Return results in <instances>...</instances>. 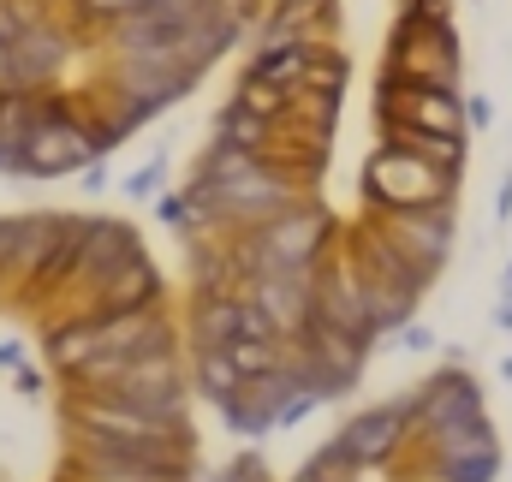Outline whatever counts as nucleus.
<instances>
[{"mask_svg": "<svg viewBox=\"0 0 512 482\" xmlns=\"http://www.w3.org/2000/svg\"><path fill=\"white\" fill-rule=\"evenodd\" d=\"M399 429H405V417H399V405H382V411H364V417H352L334 441L346 447V459L352 465H376L393 453V441H399Z\"/></svg>", "mask_w": 512, "mask_h": 482, "instance_id": "6", "label": "nucleus"}, {"mask_svg": "<svg viewBox=\"0 0 512 482\" xmlns=\"http://www.w3.org/2000/svg\"><path fill=\"white\" fill-rule=\"evenodd\" d=\"M18 161L24 167H42V173L78 167V161H90V137H78L72 125H30L24 143H18Z\"/></svg>", "mask_w": 512, "mask_h": 482, "instance_id": "7", "label": "nucleus"}, {"mask_svg": "<svg viewBox=\"0 0 512 482\" xmlns=\"http://www.w3.org/2000/svg\"><path fill=\"white\" fill-rule=\"evenodd\" d=\"M298 482H334V477H328V471H322V465L310 459V471H304V477H298Z\"/></svg>", "mask_w": 512, "mask_h": 482, "instance_id": "18", "label": "nucleus"}, {"mask_svg": "<svg viewBox=\"0 0 512 482\" xmlns=\"http://www.w3.org/2000/svg\"><path fill=\"white\" fill-rule=\"evenodd\" d=\"M0 78H6V42H0Z\"/></svg>", "mask_w": 512, "mask_h": 482, "instance_id": "20", "label": "nucleus"}, {"mask_svg": "<svg viewBox=\"0 0 512 482\" xmlns=\"http://www.w3.org/2000/svg\"><path fill=\"white\" fill-rule=\"evenodd\" d=\"M483 417V393L465 381V375H435L429 393H423V429L441 435V429H459V423H477Z\"/></svg>", "mask_w": 512, "mask_h": 482, "instance_id": "5", "label": "nucleus"}, {"mask_svg": "<svg viewBox=\"0 0 512 482\" xmlns=\"http://www.w3.org/2000/svg\"><path fill=\"white\" fill-rule=\"evenodd\" d=\"M405 143H411L417 155H429L441 173H453L459 155H465V137H459V131H423V137H405Z\"/></svg>", "mask_w": 512, "mask_h": 482, "instance_id": "15", "label": "nucleus"}, {"mask_svg": "<svg viewBox=\"0 0 512 482\" xmlns=\"http://www.w3.org/2000/svg\"><path fill=\"white\" fill-rule=\"evenodd\" d=\"M447 191H453V173H441L411 143H387L370 161V197H382L387 209H429V203H447Z\"/></svg>", "mask_w": 512, "mask_h": 482, "instance_id": "1", "label": "nucleus"}, {"mask_svg": "<svg viewBox=\"0 0 512 482\" xmlns=\"http://www.w3.org/2000/svg\"><path fill=\"white\" fill-rule=\"evenodd\" d=\"M155 179H161V167H149V173H137V179H131V197H149V191H155Z\"/></svg>", "mask_w": 512, "mask_h": 482, "instance_id": "17", "label": "nucleus"}, {"mask_svg": "<svg viewBox=\"0 0 512 482\" xmlns=\"http://www.w3.org/2000/svg\"><path fill=\"white\" fill-rule=\"evenodd\" d=\"M304 66H310V60H304V48H298V42H274V48L256 60V78H268V84H286V90H292V84H304Z\"/></svg>", "mask_w": 512, "mask_h": 482, "instance_id": "10", "label": "nucleus"}, {"mask_svg": "<svg viewBox=\"0 0 512 482\" xmlns=\"http://www.w3.org/2000/svg\"><path fill=\"white\" fill-rule=\"evenodd\" d=\"M501 292H507V298H512V268H507V280H501Z\"/></svg>", "mask_w": 512, "mask_h": 482, "instance_id": "19", "label": "nucleus"}, {"mask_svg": "<svg viewBox=\"0 0 512 482\" xmlns=\"http://www.w3.org/2000/svg\"><path fill=\"white\" fill-rule=\"evenodd\" d=\"M328 215L322 209H298V215H268V227L256 233V244L245 250L256 274H274V268H310L316 250L328 239Z\"/></svg>", "mask_w": 512, "mask_h": 482, "instance_id": "2", "label": "nucleus"}, {"mask_svg": "<svg viewBox=\"0 0 512 482\" xmlns=\"http://www.w3.org/2000/svg\"><path fill=\"white\" fill-rule=\"evenodd\" d=\"M286 84H268V78H245V90L233 96V108H245V114H256V120H280V108H286Z\"/></svg>", "mask_w": 512, "mask_h": 482, "instance_id": "12", "label": "nucleus"}, {"mask_svg": "<svg viewBox=\"0 0 512 482\" xmlns=\"http://www.w3.org/2000/svg\"><path fill=\"white\" fill-rule=\"evenodd\" d=\"M256 310L268 316V328L280 334H304L310 328V268H274V274H256Z\"/></svg>", "mask_w": 512, "mask_h": 482, "instance_id": "3", "label": "nucleus"}, {"mask_svg": "<svg viewBox=\"0 0 512 482\" xmlns=\"http://www.w3.org/2000/svg\"><path fill=\"white\" fill-rule=\"evenodd\" d=\"M197 381H203L209 399H233V393L245 387V375L233 369V358H227L221 346H203V358H197Z\"/></svg>", "mask_w": 512, "mask_h": 482, "instance_id": "9", "label": "nucleus"}, {"mask_svg": "<svg viewBox=\"0 0 512 482\" xmlns=\"http://www.w3.org/2000/svg\"><path fill=\"white\" fill-rule=\"evenodd\" d=\"M126 256H137V244L120 221H96V227H84V250H78V268L90 274V280H102V274H114Z\"/></svg>", "mask_w": 512, "mask_h": 482, "instance_id": "8", "label": "nucleus"}, {"mask_svg": "<svg viewBox=\"0 0 512 482\" xmlns=\"http://www.w3.org/2000/svg\"><path fill=\"white\" fill-rule=\"evenodd\" d=\"M90 12H102V18H126V12H137L143 0H84Z\"/></svg>", "mask_w": 512, "mask_h": 482, "instance_id": "16", "label": "nucleus"}, {"mask_svg": "<svg viewBox=\"0 0 512 482\" xmlns=\"http://www.w3.org/2000/svg\"><path fill=\"white\" fill-rule=\"evenodd\" d=\"M387 239L399 244L417 268H441L447 262V250H453V221H447V209L441 203H429V209H399V221L387 227Z\"/></svg>", "mask_w": 512, "mask_h": 482, "instance_id": "4", "label": "nucleus"}, {"mask_svg": "<svg viewBox=\"0 0 512 482\" xmlns=\"http://www.w3.org/2000/svg\"><path fill=\"white\" fill-rule=\"evenodd\" d=\"M268 120H256V114H245V108H227V120H221V143L227 149H245V155H262L268 149Z\"/></svg>", "mask_w": 512, "mask_h": 482, "instance_id": "11", "label": "nucleus"}, {"mask_svg": "<svg viewBox=\"0 0 512 482\" xmlns=\"http://www.w3.org/2000/svg\"><path fill=\"white\" fill-rule=\"evenodd\" d=\"M495 465H501L495 447H471V453L441 459V482H495Z\"/></svg>", "mask_w": 512, "mask_h": 482, "instance_id": "13", "label": "nucleus"}, {"mask_svg": "<svg viewBox=\"0 0 512 482\" xmlns=\"http://www.w3.org/2000/svg\"><path fill=\"white\" fill-rule=\"evenodd\" d=\"M102 352V322H78L66 334H54V358L60 363H90Z\"/></svg>", "mask_w": 512, "mask_h": 482, "instance_id": "14", "label": "nucleus"}]
</instances>
